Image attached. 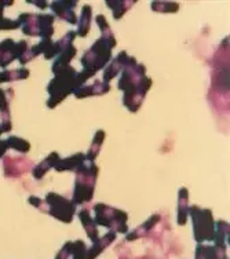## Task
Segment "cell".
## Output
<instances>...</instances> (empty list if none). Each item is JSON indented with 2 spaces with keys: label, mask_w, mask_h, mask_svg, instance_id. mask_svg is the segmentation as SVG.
Returning a JSON list of instances; mask_svg holds the SVG:
<instances>
[{
  "label": "cell",
  "mask_w": 230,
  "mask_h": 259,
  "mask_svg": "<svg viewBox=\"0 0 230 259\" xmlns=\"http://www.w3.org/2000/svg\"><path fill=\"white\" fill-rule=\"evenodd\" d=\"M117 87L119 90L124 91L123 102L125 108L135 113L144 102L148 90L152 87V80L146 76L145 66L138 64L134 57H128L120 72Z\"/></svg>",
  "instance_id": "cell-1"
},
{
  "label": "cell",
  "mask_w": 230,
  "mask_h": 259,
  "mask_svg": "<svg viewBox=\"0 0 230 259\" xmlns=\"http://www.w3.org/2000/svg\"><path fill=\"white\" fill-rule=\"evenodd\" d=\"M53 73H54V79L47 85V91L50 95V98L47 101L49 108H55L80 85L79 72L73 69L70 65L62 66L58 69H53Z\"/></svg>",
  "instance_id": "cell-2"
},
{
  "label": "cell",
  "mask_w": 230,
  "mask_h": 259,
  "mask_svg": "<svg viewBox=\"0 0 230 259\" xmlns=\"http://www.w3.org/2000/svg\"><path fill=\"white\" fill-rule=\"evenodd\" d=\"M76 181L73 188V203L85 204L93 199L95 189V181L98 175V167L94 161L85 160L84 163L76 169Z\"/></svg>",
  "instance_id": "cell-3"
},
{
  "label": "cell",
  "mask_w": 230,
  "mask_h": 259,
  "mask_svg": "<svg viewBox=\"0 0 230 259\" xmlns=\"http://www.w3.org/2000/svg\"><path fill=\"white\" fill-rule=\"evenodd\" d=\"M110 58H112V47L105 40L100 37L81 58L83 72L91 79L93 76L97 75L98 70L104 69L109 64Z\"/></svg>",
  "instance_id": "cell-4"
},
{
  "label": "cell",
  "mask_w": 230,
  "mask_h": 259,
  "mask_svg": "<svg viewBox=\"0 0 230 259\" xmlns=\"http://www.w3.org/2000/svg\"><path fill=\"white\" fill-rule=\"evenodd\" d=\"M94 212L95 224L105 226L110 229V232L125 233L128 230V226H127L128 215L124 211L100 203V204L94 205Z\"/></svg>",
  "instance_id": "cell-5"
},
{
  "label": "cell",
  "mask_w": 230,
  "mask_h": 259,
  "mask_svg": "<svg viewBox=\"0 0 230 259\" xmlns=\"http://www.w3.org/2000/svg\"><path fill=\"white\" fill-rule=\"evenodd\" d=\"M189 214L193 221V233L196 241L201 244L203 241H210L214 239L215 222L210 209H203L200 207H190Z\"/></svg>",
  "instance_id": "cell-6"
},
{
  "label": "cell",
  "mask_w": 230,
  "mask_h": 259,
  "mask_svg": "<svg viewBox=\"0 0 230 259\" xmlns=\"http://www.w3.org/2000/svg\"><path fill=\"white\" fill-rule=\"evenodd\" d=\"M45 207H47V212L54 217L55 220L70 224L73 220V215L76 211V204L73 201L62 197L57 193H47L45 196Z\"/></svg>",
  "instance_id": "cell-7"
},
{
  "label": "cell",
  "mask_w": 230,
  "mask_h": 259,
  "mask_svg": "<svg viewBox=\"0 0 230 259\" xmlns=\"http://www.w3.org/2000/svg\"><path fill=\"white\" fill-rule=\"evenodd\" d=\"M77 6V2L72 0H60V2H53L51 3V10L54 13L55 17H58L61 20L66 21L68 24H77L75 9Z\"/></svg>",
  "instance_id": "cell-8"
},
{
  "label": "cell",
  "mask_w": 230,
  "mask_h": 259,
  "mask_svg": "<svg viewBox=\"0 0 230 259\" xmlns=\"http://www.w3.org/2000/svg\"><path fill=\"white\" fill-rule=\"evenodd\" d=\"M110 84L105 81H94V83H84L80 87H77L72 94H75L76 98H87L93 95H104L109 93Z\"/></svg>",
  "instance_id": "cell-9"
},
{
  "label": "cell",
  "mask_w": 230,
  "mask_h": 259,
  "mask_svg": "<svg viewBox=\"0 0 230 259\" xmlns=\"http://www.w3.org/2000/svg\"><path fill=\"white\" fill-rule=\"evenodd\" d=\"M85 252H87V247L81 240L68 241L55 259H85Z\"/></svg>",
  "instance_id": "cell-10"
},
{
  "label": "cell",
  "mask_w": 230,
  "mask_h": 259,
  "mask_svg": "<svg viewBox=\"0 0 230 259\" xmlns=\"http://www.w3.org/2000/svg\"><path fill=\"white\" fill-rule=\"evenodd\" d=\"M128 57L130 55L127 54L125 51H121V53L117 54V57H115L109 64L106 65L105 70H104V81L105 83H109L110 80H113L116 76L120 75L121 69H123V66L128 60Z\"/></svg>",
  "instance_id": "cell-11"
},
{
  "label": "cell",
  "mask_w": 230,
  "mask_h": 259,
  "mask_svg": "<svg viewBox=\"0 0 230 259\" xmlns=\"http://www.w3.org/2000/svg\"><path fill=\"white\" fill-rule=\"evenodd\" d=\"M116 239V233L115 232H109V233H106L105 236H102V237H98L97 241L93 243V247L90 248H87V252H85V259H95L98 255L104 251V249L110 245Z\"/></svg>",
  "instance_id": "cell-12"
},
{
  "label": "cell",
  "mask_w": 230,
  "mask_h": 259,
  "mask_svg": "<svg viewBox=\"0 0 230 259\" xmlns=\"http://www.w3.org/2000/svg\"><path fill=\"white\" fill-rule=\"evenodd\" d=\"M18 21H20L24 35L39 36V14L24 13L20 15Z\"/></svg>",
  "instance_id": "cell-13"
},
{
  "label": "cell",
  "mask_w": 230,
  "mask_h": 259,
  "mask_svg": "<svg viewBox=\"0 0 230 259\" xmlns=\"http://www.w3.org/2000/svg\"><path fill=\"white\" fill-rule=\"evenodd\" d=\"M17 43L11 39H6L0 43V68H6L17 60V51H15Z\"/></svg>",
  "instance_id": "cell-14"
},
{
  "label": "cell",
  "mask_w": 230,
  "mask_h": 259,
  "mask_svg": "<svg viewBox=\"0 0 230 259\" xmlns=\"http://www.w3.org/2000/svg\"><path fill=\"white\" fill-rule=\"evenodd\" d=\"M85 161L84 153H75L73 156H69L66 159H60L57 161V164L54 165V168L58 172L62 171H76L83 163Z\"/></svg>",
  "instance_id": "cell-15"
},
{
  "label": "cell",
  "mask_w": 230,
  "mask_h": 259,
  "mask_svg": "<svg viewBox=\"0 0 230 259\" xmlns=\"http://www.w3.org/2000/svg\"><path fill=\"white\" fill-rule=\"evenodd\" d=\"M28 167H30V161L28 163L26 159H15V157H7L5 160V174L6 177H18L17 171H21L24 174Z\"/></svg>",
  "instance_id": "cell-16"
},
{
  "label": "cell",
  "mask_w": 230,
  "mask_h": 259,
  "mask_svg": "<svg viewBox=\"0 0 230 259\" xmlns=\"http://www.w3.org/2000/svg\"><path fill=\"white\" fill-rule=\"evenodd\" d=\"M60 155L57 152H53L51 155H49L45 157L41 163L36 165L35 168L32 169V174H33V178L35 180H41L51 168H54V165L57 164V161L60 160Z\"/></svg>",
  "instance_id": "cell-17"
},
{
  "label": "cell",
  "mask_w": 230,
  "mask_h": 259,
  "mask_svg": "<svg viewBox=\"0 0 230 259\" xmlns=\"http://www.w3.org/2000/svg\"><path fill=\"white\" fill-rule=\"evenodd\" d=\"M0 116H2V128L3 133H9L11 130V119H10V105L7 98V91L0 89Z\"/></svg>",
  "instance_id": "cell-18"
},
{
  "label": "cell",
  "mask_w": 230,
  "mask_h": 259,
  "mask_svg": "<svg viewBox=\"0 0 230 259\" xmlns=\"http://www.w3.org/2000/svg\"><path fill=\"white\" fill-rule=\"evenodd\" d=\"M91 18H93V9H91V6L85 5L81 9L80 18L77 20V32H76V36L84 37V36L88 35L91 26Z\"/></svg>",
  "instance_id": "cell-19"
},
{
  "label": "cell",
  "mask_w": 230,
  "mask_h": 259,
  "mask_svg": "<svg viewBox=\"0 0 230 259\" xmlns=\"http://www.w3.org/2000/svg\"><path fill=\"white\" fill-rule=\"evenodd\" d=\"M212 240L215 241V247L226 249V245L229 244V224L225 221L215 222V233Z\"/></svg>",
  "instance_id": "cell-20"
},
{
  "label": "cell",
  "mask_w": 230,
  "mask_h": 259,
  "mask_svg": "<svg viewBox=\"0 0 230 259\" xmlns=\"http://www.w3.org/2000/svg\"><path fill=\"white\" fill-rule=\"evenodd\" d=\"M79 218H80L83 228L85 229V233L90 237L91 241L94 243L98 240V230H97V224H95L94 218L91 217L88 209H81L79 212Z\"/></svg>",
  "instance_id": "cell-21"
},
{
  "label": "cell",
  "mask_w": 230,
  "mask_h": 259,
  "mask_svg": "<svg viewBox=\"0 0 230 259\" xmlns=\"http://www.w3.org/2000/svg\"><path fill=\"white\" fill-rule=\"evenodd\" d=\"M189 193L186 188H180L178 197V225H185L189 215Z\"/></svg>",
  "instance_id": "cell-22"
},
{
  "label": "cell",
  "mask_w": 230,
  "mask_h": 259,
  "mask_svg": "<svg viewBox=\"0 0 230 259\" xmlns=\"http://www.w3.org/2000/svg\"><path fill=\"white\" fill-rule=\"evenodd\" d=\"M95 22H97V25L100 26L101 29V39L105 40L106 43L112 47V49H115L116 45H117V41H116V37L113 35V32L110 29L109 24H108V21L102 14L97 15L95 17Z\"/></svg>",
  "instance_id": "cell-23"
},
{
  "label": "cell",
  "mask_w": 230,
  "mask_h": 259,
  "mask_svg": "<svg viewBox=\"0 0 230 259\" xmlns=\"http://www.w3.org/2000/svg\"><path fill=\"white\" fill-rule=\"evenodd\" d=\"M105 5L113 11V18L120 20L121 17L130 10L132 5H135V2H121V0H106Z\"/></svg>",
  "instance_id": "cell-24"
},
{
  "label": "cell",
  "mask_w": 230,
  "mask_h": 259,
  "mask_svg": "<svg viewBox=\"0 0 230 259\" xmlns=\"http://www.w3.org/2000/svg\"><path fill=\"white\" fill-rule=\"evenodd\" d=\"M26 77H29V69H26V68L5 70V72H0V84L2 83H10V81H15V80H24Z\"/></svg>",
  "instance_id": "cell-25"
},
{
  "label": "cell",
  "mask_w": 230,
  "mask_h": 259,
  "mask_svg": "<svg viewBox=\"0 0 230 259\" xmlns=\"http://www.w3.org/2000/svg\"><path fill=\"white\" fill-rule=\"evenodd\" d=\"M104 140H105V133L100 130V131H97L94 135V140H93V144H91L90 149L87 152V155H85V160H88V161H94L97 159V156L100 155V150L101 146L104 144Z\"/></svg>",
  "instance_id": "cell-26"
},
{
  "label": "cell",
  "mask_w": 230,
  "mask_h": 259,
  "mask_svg": "<svg viewBox=\"0 0 230 259\" xmlns=\"http://www.w3.org/2000/svg\"><path fill=\"white\" fill-rule=\"evenodd\" d=\"M75 55H76L75 46L73 45L69 46L66 50L62 51V53L55 58V61L53 62V66H51V69H58V68H62V66H68L70 60H72Z\"/></svg>",
  "instance_id": "cell-27"
},
{
  "label": "cell",
  "mask_w": 230,
  "mask_h": 259,
  "mask_svg": "<svg viewBox=\"0 0 230 259\" xmlns=\"http://www.w3.org/2000/svg\"><path fill=\"white\" fill-rule=\"evenodd\" d=\"M159 221H160V217H159L157 214L153 215L152 218H149V220L146 221L145 224L141 225L138 229H135L134 232H131L130 234H127V240H135L138 239V237H141L142 234L146 233L149 229H152V228H153V225L157 224Z\"/></svg>",
  "instance_id": "cell-28"
},
{
  "label": "cell",
  "mask_w": 230,
  "mask_h": 259,
  "mask_svg": "<svg viewBox=\"0 0 230 259\" xmlns=\"http://www.w3.org/2000/svg\"><path fill=\"white\" fill-rule=\"evenodd\" d=\"M6 141H7L9 148L17 150V152H20V153H26V152H29L30 150L29 142L25 140H22V138H18V137H9Z\"/></svg>",
  "instance_id": "cell-29"
},
{
  "label": "cell",
  "mask_w": 230,
  "mask_h": 259,
  "mask_svg": "<svg viewBox=\"0 0 230 259\" xmlns=\"http://www.w3.org/2000/svg\"><path fill=\"white\" fill-rule=\"evenodd\" d=\"M150 6L152 10L160 11V13H175L179 9L178 3H171V2H153Z\"/></svg>",
  "instance_id": "cell-30"
},
{
  "label": "cell",
  "mask_w": 230,
  "mask_h": 259,
  "mask_svg": "<svg viewBox=\"0 0 230 259\" xmlns=\"http://www.w3.org/2000/svg\"><path fill=\"white\" fill-rule=\"evenodd\" d=\"M21 24L18 18L17 20H13V18H5V17H2L0 18V30H13L17 29V28H20Z\"/></svg>",
  "instance_id": "cell-31"
},
{
  "label": "cell",
  "mask_w": 230,
  "mask_h": 259,
  "mask_svg": "<svg viewBox=\"0 0 230 259\" xmlns=\"http://www.w3.org/2000/svg\"><path fill=\"white\" fill-rule=\"evenodd\" d=\"M28 201H29L33 207H36V208H39L40 211H43V212H47V207H45L44 200L39 199V197H36V196H30L29 199H28Z\"/></svg>",
  "instance_id": "cell-32"
},
{
  "label": "cell",
  "mask_w": 230,
  "mask_h": 259,
  "mask_svg": "<svg viewBox=\"0 0 230 259\" xmlns=\"http://www.w3.org/2000/svg\"><path fill=\"white\" fill-rule=\"evenodd\" d=\"M9 149V145H7V141L2 140L0 141V159L6 155V152Z\"/></svg>",
  "instance_id": "cell-33"
},
{
  "label": "cell",
  "mask_w": 230,
  "mask_h": 259,
  "mask_svg": "<svg viewBox=\"0 0 230 259\" xmlns=\"http://www.w3.org/2000/svg\"><path fill=\"white\" fill-rule=\"evenodd\" d=\"M28 3H30V5H36V7H39V9H45V7H49V3H47V2H36V0H28Z\"/></svg>",
  "instance_id": "cell-34"
},
{
  "label": "cell",
  "mask_w": 230,
  "mask_h": 259,
  "mask_svg": "<svg viewBox=\"0 0 230 259\" xmlns=\"http://www.w3.org/2000/svg\"><path fill=\"white\" fill-rule=\"evenodd\" d=\"M3 134V128H2V125H0V135Z\"/></svg>",
  "instance_id": "cell-35"
}]
</instances>
